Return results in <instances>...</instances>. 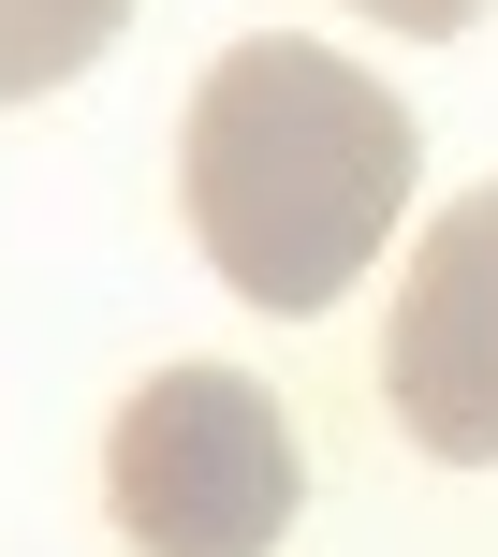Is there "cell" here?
I'll use <instances>...</instances> for the list:
<instances>
[{"label": "cell", "mask_w": 498, "mask_h": 557, "mask_svg": "<svg viewBox=\"0 0 498 557\" xmlns=\"http://www.w3.org/2000/svg\"><path fill=\"white\" fill-rule=\"evenodd\" d=\"M411 103H396L366 59L337 45H235L221 74L191 88V133H176V191H191V235L206 264L235 278L249 308L308 323L337 308L366 264H382L396 206H411Z\"/></svg>", "instance_id": "1"}, {"label": "cell", "mask_w": 498, "mask_h": 557, "mask_svg": "<svg viewBox=\"0 0 498 557\" xmlns=\"http://www.w3.org/2000/svg\"><path fill=\"white\" fill-rule=\"evenodd\" d=\"M103 499H117L133 557H278V529L308 513V455H294L264 382L162 367L103 425Z\"/></svg>", "instance_id": "2"}, {"label": "cell", "mask_w": 498, "mask_h": 557, "mask_svg": "<svg viewBox=\"0 0 498 557\" xmlns=\"http://www.w3.org/2000/svg\"><path fill=\"white\" fill-rule=\"evenodd\" d=\"M382 396L440 470H498V191L425 221L411 278H396V337H382Z\"/></svg>", "instance_id": "3"}, {"label": "cell", "mask_w": 498, "mask_h": 557, "mask_svg": "<svg viewBox=\"0 0 498 557\" xmlns=\"http://www.w3.org/2000/svg\"><path fill=\"white\" fill-rule=\"evenodd\" d=\"M133 29V0H0V103H45Z\"/></svg>", "instance_id": "4"}, {"label": "cell", "mask_w": 498, "mask_h": 557, "mask_svg": "<svg viewBox=\"0 0 498 557\" xmlns=\"http://www.w3.org/2000/svg\"><path fill=\"white\" fill-rule=\"evenodd\" d=\"M352 15L411 29V45H455V29H484V0H352Z\"/></svg>", "instance_id": "5"}]
</instances>
